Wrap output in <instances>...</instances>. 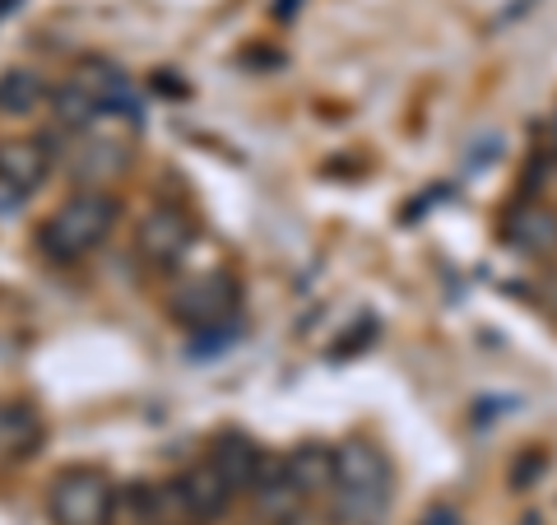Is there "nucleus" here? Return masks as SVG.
Segmentation results:
<instances>
[{
	"mask_svg": "<svg viewBox=\"0 0 557 525\" xmlns=\"http://www.w3.org/2000/svg\"><path fill=\"white\" fill-rule=\"evenodd\" d=\"M51 525H116V488L94 465H65L47 493Z\"/></svg>",
	"mask_w": 557,
	"mask_h": 525,
	"instance_id": "nucleus-4",
	"label": "nucleus"
},
{
	"mask_svg": "<svg viewBox=\"0 0 557 525\" xmlns=\"http://www.w3.org/2000/svg\"><path fill=\"white\" fill-rule=\"evenodd\" d=\"M251 498H256V506H260V516H265V521H293V516H298V506H302V498H298V488H293L284 461L260 469V479L251 484Z\"/></svg>",
	"mask_w": 557,
	"mask_h": 525,
	"instance_id": "nucleus-15",
	"label": "nucleus"
},
{
	"mask_svg": "<svg viewBox=\"0 0 557 525\" xmlns=\"http://www.w3.org/2000/svg\"><path fill=\"white\" fill-rule=\"evenodd\" d=\"M65 168H70V178L79 182V191H108L121 172L131 168V145L126 139H112V135L84 131Z\"/></svg>",
	"mask_w": 557,
	"mask_h": 525,
	"instance_id": "nucleus-7",
	"label": "nucleus"
},
{
	"mask_svg": "<svg viewBox=\"0 0 557 525\" xmlns=\"http://www.w3.org/2000/svg\"><path fill=\"white\" fill-rule=\"evenodd\" d=\"M51 98L38 70L28 65H10L0 70V117H33Z\"/></svg>",
	"mask_w": 557,
	"mask_h": 525,
	"instance_id": "nucleus-14",
	"label": "nucleus"
},
{
	"mask_svg": "<svg viewBox=\"0 0 557 525\" xmlns=\"http://www.w3.org/2000/svg\"><path fill=\"white\" fill-rule=\"evenodd\" d=\"M502 237L525 256H553L557 252V209L544 200H520L502 219Z\"/></svg>",
	"mask_w": 557,
	"mask_h": 525,
	"instance_id": "nucleus-9",
	"label": "nucleus"
},
{
	"mask_svg": "<svg viewBox=\"0 0 557 525\" xmlns=\"http://www.w3.org/2000/svg\"><path fill=\"white\" fill-rule=\"evenodd\" d=\"M196 242V223H190L186 209L177 205H153L149 215H139L135 223V252L139 260H149L153 270H168L190 252Z\"/></svg>",
	"mask_w": 557,
	"mask_h": 525,
	"instance_id": "nucleus-5",
	"label": "nucleus"
},
{
	"mask_svg": "<svg viewBox=\"0 0 557 525\" xmlns=\"http://www.w3.org/2000/svg\"><path fill=\"white\" fill-rule=\"evenodd\" d=\"M14 10V0H0V20H5V14Z\"/></svg>",
	"mask_w": 557,
	"mask_h": 525,
	"instance_id": "nucleus-18",
	"label": "nucleus"
},
{
	"mask_svg": "<svg viewBox=\"0 0 557 525\" xmlns=\"http://www.w3.org/2000/svg\"><path fill=\"white\" fill-rule=\"evenodd\" d=\"M51 117H57V126L61 131H70V135H84V131H94L98 121H102V112H98V102L79 89L75 80H65V84H57L51 89Z\"/></svg>",
	"mask_w": 557,
	"mask_h": 525,
	"instance_id": "nucleus-16",
	"label": "nucleus"
},
{
	"mask_svg": "<svg viewBox=\"0 0 557 525\" xmlns=\"http://www.w3.org/2000/svg\"><path fill=\"white\" fill-rule=\"evenodd\" d=\"M177 493H182V506H186L190 521H219V516H228V506L237 502L228 479H223L209 461L186 469V475L177 479Z\"/></svg>",
	"mask_w": 557,
	"mask_h": 525,
	"instance_id": "nucleus-10",
	"label": "nucleus"
},
{
	"mask_svg": "<svg viewBox=\"0 0 557 525\" xmlns=\"http://www.w3.org/2000/svg\"><path fill=\"white\" fill-rule=\"evenodd\" d=\"M205 461L214 465L223 479H228V488H233L237 498L251 493V484L260 479V469H265V456H260V447L251 442L247 432H219Z\"/></svg>",
	"mask_w": 557,
	"mask_h": 525,
	"instance_id": "nucleus-11",
	"label": "nucleus"
},
{
	"mask_svg": "<svg viewBox=\"0 0 557 525\" xmlns=\"http://www.w3.org/2000/svg\"><path fill=\"white\" fill-rule=\"evenodd\" d=\"M116 223H121V200L112 191H75V196L42 223V252L51 260H61V266H75V260L108 247Z\"/></svg>",
	"mask_w": 557,
	"mask_h": 525,
	"instance_id": "nucleus-1",
	"label": "nucleus"
},
{
	"mask_svg": "<svg viewBox=\"0 0 557 525\" xmlns=\"http://www.w3.org/2000/svg\"><path fill=\"white\" fill-rule=\"evenodd\" d=\"M544 139H548V149H553V159H557V117H548V131H544Z\"/></svg>",
	"mask_w": 557,
	"mask_h": 525,
	"instance_id": "nucleus-17",
	"label": "nucleus"
},
{
	"mask_svg": "<svg viewBox=\"0 0 557 525\" xmlns=\"http://www.w3.org/2000/svg\"><path fill=\"white\" fill-rule=\"evenodd\" d=\"M51 163H57V154H51V145L38 135L0 139V186H5L10 196H33V191L51 178Z\"/></svg>",
	"mask_w": 557,
	"mask_h": 525,
	"instance_id": "nucleus-8",
	"label": "nucleus"
},
{
	"mask_svg": "<svg viewBox=\"0 0 557 525\" xmlns=\"http://www.w3.org/2000/svg\"><path fill=\"white\" fill-rule=\"evenodd\" d=\"M70 80H75L79 89L98 102V112H102V117H121V121H135V117H139L135 80H131L116 61H108V57H89V61H79V70H75Z\"/></svg>",
	"mask_w": 557,
	"mask_h": 525,
	"instance_id": "nucleus-6",
	"label": "nucleus"
},
{
	"mask_svg": "<svg viewBox=\"0 0 557 525\" xmlns=\"http://www.w3.org/2000/svg\"><path fill=\"white\" fill-rule=\"evenodd\" d=\"M237 307H242V284L228 270H209L177 284L172 293V321H182L186 330L214 340V335H228L237 326Z\"/></svg>",
	"mask_w": 557,
	"mask_h": 525,
	"instance_id": "nucleus-3",
	"label": "nucleus"
},
{
	"mask_svg": "<svg viewBox=\"0 0 557 525\" xmlns=\"http://www.w3.org/2000/svg\"><path fill=\"white\" fill-rule=\"evenodd\" d=\"M42 447V418L33 405L20 400H0V465L28 461Z\"/></svg>",
	"mask_w": 557,
	"mask_h": 525,
	"instance_id": "nucleus-13",
	"label": "nucleus"
},
{
	"mask_svg": "<svg viewBox=\"0 0 557 525\" xmlns=\"http://www.w3.org/2000/svg\"><path fill=\"white\" fill-rule=\"evenodd\" d=\"M335 498L339 516L354 525H376L391 506V465L372 442H344L335 451Z\"/></svg>",
	"mask_w": 557,
	"mask_h": 525,
	"instance_id": "nucleus-2",
	"label": "nucleus"
},
{
	"mask_svg": "<svg viewBox=\"0 0 557 525\" xmlns=\"http://www.w3.org/2000/svg\"><path fill=\"white\" fill-rule=\"evenodd\" d=\"M284 469H288V479H293V488H298L302 502H317V498L335 493V451L321 447V442L293 447L284 456Z\"/></svg>",
	"mask_w": 557,
	"mask_h": 525,
	"instance_id": "nucleus-12",
	"label": "nucleus"
}]
</instances>
